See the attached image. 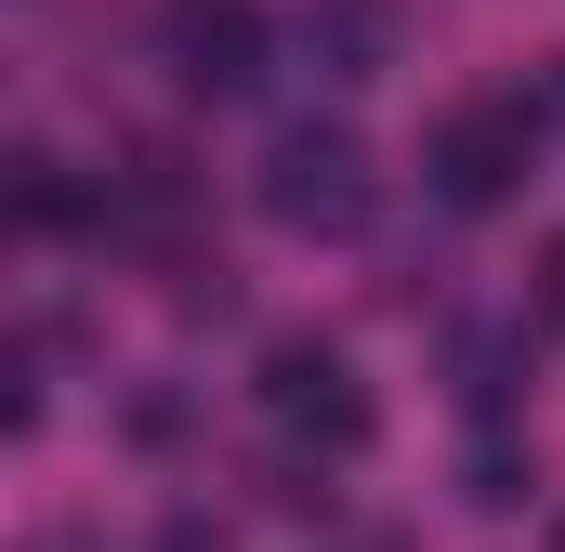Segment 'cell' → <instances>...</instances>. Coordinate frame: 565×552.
<instances>
[{
  "label": "cell",
  "instance_id": "obj_7",
  "mask_svg": "<svg viewBox=\"0 0 565 552\" xmlns=\"http://www.w3.org/2000/svg\"><path fill=\"white\" fill-rule=\"evenodd\" d=\"M513 487H526V447H500V434H473V500H487V513H500V500H513Z\"/></svg>",
  "mask_w": 565,
  "mask_h": 552
},
{
  "label": "cell",
  "instance_id": "obj_2",
  "mask_svg": "<svg viewBox=\"0 0 565 552\" xmlns=\"http://www.w3.org/2000/svg\"><path fill=\"white\" fill-rule=\"evenodd\" d=\"M250 198H264V224H277V237H316V251L369 237V211H382L369 145H355V132H316V119L264 145V184H250Z\"/></svg>",
  "mask_w": 565,
  "mask_h": 552
},
{
  "label": "cell",
  "instance_id": "obj_8",
  "mask_svg": "<svg viewBox=\"0 0 565 552\" xmlns=\"http://www.w3.org/2000/svg\"><path fill=\"white\" fill-rule=\"evenodd\" d=\"M540 316H553V329H565V237H553V251H540Z\"/></svg>",
  "mask_w": 565,
  "mask_h": 552
},
{
  "label": "cell",
  "instance_id": "obj_6",
  "mask_svg": "<svg viewBox=\"0 0 565 552\" xmlns=\"http://www.w3.org/2000/svg\"><path fill=\"white\" fill-rule=\"evenodd\" d=\"M66 211H79V198H66V171H53V158L26 145V158H13V224H26V237H53Z\"/></svg>",
  "mask_w": 565,
  "mask_h": 552
},
{
  "label": "cell",
  "instance_id": "obj_5",
  "mask_svg": "<svg viewBox=\"0 0 565 552\" xmlns=\"http://www.w3.org/2000/svg\"><path fill=\"white\" fill-rule=\"evenodd\" d=\"M302 40L329 53V79H382V53H395V0H329V13H302Z\"/></svg>",
  "mask_w": 565,
  "mask_h": 552
},
{
  "label": "cell",
  "instance_id": "obj_4",
  "mask_svg": "<svg viewBox=\"0 0 565 552\" xmlns=\"http://www.w3.org/2000/svg\"><path fill=\"white\" fill-rule=\"evenodd\" d=\"M158 66L224 106V93L264 79V13H250V0H158Z\"/></svg>",
  "mask_w": 565,
  "mask_h": 552
},
{
  "label": "cell",
  "instance_id": "obj_1",
  "mask_svg": "<svg viewBox=\"0 0 565 552\" xmlns=\"http://www.w3.org/2000/svg\"><path fill=\"white\" fill-rule=\"evenodd\" d=\"M264 421H277V447H302V460H355L369 434H382V395H369V369L329 342V329H289V342H264Z\"/></svg>",
  "mask_w": 565,
  "mask_h": 552
},
{
  "label": "cell",
  "instance_id": "obj_3",
  "mask_svg": "<svg viewBox=\"0 0 565 552\" xmlns=\"http://www.w3.org/2000/svg\"><path fill=\"white\" fill-rule=\"evenodd\" d=\"M422 171H434L447 211H500V198L540 171V106H526V93H473V106H447L434 145H422Z\"/></svg>",
  "mask_w": 565,
  "mask_h": 552
}]
</instances>
